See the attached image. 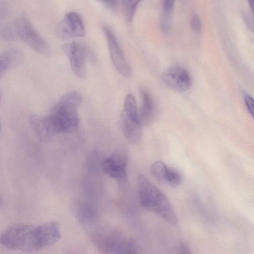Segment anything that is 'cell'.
<instances>
[{"label":"cell","instance_id":"cell-1","mask_svg":"<svg viewBox=\"0 0 254 254\" xmlns=\"http://www.w3.org/2000/svg\"><path fill=\"white\" fill-rule=\"evenodd\" d=\"M59 224L50 221L38 225L16 224L1 234L0 242L5 249L32 252L51 246L61 238Z\"/></svg>","mask_w":254,"mask_h":254},{"label":"cell","instance_id":"cell-2","mask_svg":"<svg viewBox=\"0 0 254 254\" xmlns=\"http://www.w3.org/2000/svg\"><path fill=\"white\" fill-rule=\"evenodd\" d=\"M82 102V96L75 91L67 92L55 103L49 114L45 116L53 135L61 133H70L79 127L78 108Z\"/></svg>","mask_w":254,"mask_h":254},{"label":"cell","instance_id":"cell-3","mask_svg":"<svg viewBox=\"0 0 254 254\" xmlns=\"http://www.w3.org/2000/svg\"><path fill=\"white\" fill-rule=\"evenodd\" d=\"M137 180L138 196L142 206L171 226H178V217L166 195L142 174H138Z\"/></svg>","mask_w":254,"mask_h":254},{"label":"cell","instance_id":"cell-4","mask_svg":"<svg viewBox=\"0 0 254 254\" xmlns=\"http://www.w3.org/2000/svg\"><path fill=\"white\" fill-rule=\"evenodd\" d=\"M1 36L8 41L20 40L39 54L49 56L52 54L50 45L24 16L5 25L1 30Z\"/></svg>","mask_w":254,"mask_h":254},{"label":"cell","instance_id":"cell-5","mask_svg":"<svg viewBox=\"0 0 254 254\" xmlns=\"http://www.w3.org/2000/svg\"><path fill=\"white\" fill-rule=\"evenodd\" d=\"M90 235L93 243L102 253L123 254L138 253L136 242L126 237L120 230L116 228H98L93 230Z\"/></svg>","mask_w":254,"mask_h":254},{"label":"cell","instance_id":"cell-6","mask_svg":"<svg viewBox=\"0 0 254 254\" xmlns=\"http://www.w3.org/2000/svg\"><path fill=\"white\" fill-rule=\"evenodd\" d=\"M128 155L125 149L115 151L100 162L102 170L120 184L127 183V180Z\"/></svg>","mask_w":254,"mask_h":254},{"label":"cell","instance_id":"cell-7","mask_svg":"<svg viewBox=\"0 0 254 254\" xmlns=\"http://www.w3.org/2000/svg\"><path fill=\"white\" fill-rule=\"evenodd\" d=\"M62 50L68 59L73 73L79 78L84 77L86 74V62L91 55L87 47L73 41L64 44Z\"/></svg>","mask_w":254,"mask_h":254},{"label":"cell","instance_id":"cell-8","mask_svg":"<svg viewBox=\"0 0 254 254\" xmlns=\"http://www.w3.org/2000/svg\"><path fill=\"white\" fill-rule=\"evenodd\" d=\"M121 125L124 135L129 142L136 144L140 141L142 125L136 105L129 104L124 107Z\"/></svg>","mask_w":254,"mask_h":254},{"label":"cell","instance_id":"cell-9","mask_svg":"<svg viewBox=\"0 0 254 254\" xmlns=\"http://www.w3.org/2000/svg\"><path fill=\"white\" fill-rule=\"evenodd\" d=\"M85 32L82 17L75 11L66 13L58 24L56 29L57 36L63 39L83 37Z\"/></svg>","mask_w":254,"mask_h":254},{"label":"cell","instance_id":"cell-10","mask_svg":"<svg viewBox=\"0 0 254 254\" xmlns=\"http://www.w3.org/2000/svg\"><path fill=\"white\" fill-rule=\"evenodd\" d=\"M110 57L113 64L118 72L125 77H129L131 69L126 61L118 39L112 30L108 26H103Z\"/></svg>","mask_w":254,"mask_h":254},{"label":"cell","instance_id":"cell-11","mask_svg":"<svg viewBox=\"0 0 254 254\" xmlns=\"http://www.w3.org/2000/svg\"><path fill=\"white\" fill-rule=\"evenodd\" d=\"M162 80L168 88L179 92L188 90L191 83L187 70L179 65H173L166 69L162 74Z\"/></svg>","mask_w":254,"mask_h":254},{"label":"cell","instance_id":"cell-12","mask_svg":"<svg viewBox=\"0 0 254 254\" xmlns=\"http://www.w3.org/2000/svg\"><path fill=\"white\" fill-rule=\"evenodd\" d=\"M150 171L156 179L172 188L179 187L183 181V175L179 170L160 160L152 163Z\"/></svg>","mask_w":254,"mask_h":254},{"label":"cell","instance_id":"cell-13","mask_svg":"<svg viewBox=\"0 0 254 254\" xmlns=\"http://www.w3.org/2000/svg\"><path fill=\"white\" fill-rule=\"evenodd\" d=\"M24 58L23 51L19 48H11L3 51L0 56V77L9 70L21 64Z\"/></svg>","mask_w":254,"mask_h":254},{"label":"cell","instance_id":"cell-14","mask_svg":"<svg viewBox=\"0 0 254 254\" xmlns=\"http://www.w3.org/2000/svg\"><path fill=\"white\" fill-rule=\"evenodd\" d=\"M140 94L142 101L139 118L142 126H145L152 121L155 114V106L151 95L146 89L140 88Z\"/></svg>","mask_w":254,"mask_h":254},{"label":"cell","instance_id":"cell-15","mask_svg":"<svg viewBox=\"0 0 254 254\" xmlns=\"http://www.w3.org/2000/svg\"><path fill=\"white\" fill-rule=\"evenodd\" d=\"M75 211L79 221L85 226L93 225L97 220L96 210L86 202H78L75 206Z\"/></svg>","mask_w":254,"mask_h":254},{"label":"cell","instance_id":"cell-16","mask_svg":"<svg viewBox=\"0 0 254 254\" xmlns=\"http://www.w3.org/2000/svg\"><path fill=\"white\" fill-rule=\"evenodd\" d=\"M175 0H161L162 13L160 19V28L166 33L169 30L174 9Z\"/></svg>","mask_w":254,"mask_h":254},{"label":"cell","instance_id":"cell-17","mask_svg":"<svg viewBox=\"0 0 254 254\" xmlns=\"http://www.w3.org/2000/svg\"><path fill=\"white\" fill-rule=\"evenodd\" d=\"M124 16L128 22H131L138 4L141 0H121Z\"/></svg>","mask_w":254,"mask_h":254},{"label":"cell","instance_id":"cell-18","mask_svg":"<svg viewBox=\"0 0 254 254\" xmlns=\"http://www.w3.org/2000/svg\"><path fill=\"white\" fill-rule=\"evenodd\" d=\"M190 25L192 30L197 33H199L202 29V23L198 14L193 13L190 17Z\"/></svg>","mask_w":254,"mask_h":254},{"label":"cell","instance_id":"cell-19","mask_svg":"<svg viewBox=\"0 0 254 254\" xmlns=\"http://www.w3.org/2000/svg\"><path fill=\"white\" fill-rule=\"evenodd\" d=\"M244 100L248 110L254 119V99L252 96L246 95L244 97Z\"/></svg>","mask_w":254,"mask_h":254},{"label":"cell","instance_id":"cell-20","mask_svg":"<svg viewBox=\"0 0 254 254\" xmlns=\"http://www.w3.org/2000/svg\"><path fill=\"white\" fill-rule=\"evenodd\" d=\"M110 10H115L118 5V0H97Z\"/></svg>","mask_w":254,"mask_h":254},{"label":"cell","instance_id":"cell-21","mask_svg":"<svg viewBox=\"0 0 254 254\" xmlns=\"http://www.w3.org/2000/svg\"><path fill=\"white\" fill-rule=\"evenodd\" d=\"M179 251L180 253L182 254H190V253L189 248L184 243H182L179 246Z\"/></svg>","mask_w":254,"mask_h":254},{"label":"cell","instance_id":"cell-22","mask_svg":"<svg viewBox=\"0 0 254 254\" xmlns=\"http://www.w3.org/2000/svg\"><path fill=\"white\" fill-rule=\"evenodd\" d=\"M248 1L252 11L254 13V0H248Z\"/></svg>","mask_w":254,"mask_h":254},{"label":"cell","instance_id":"cell-23","mask_svg":"<svg viewBox=\"0 0 254 254\" xmlns=\"http://www.w3.org/2000/svg\"><path fill=\"white\" fill-rule=\"evenodd\" d=\"M253 24H254V19L253 20Z\"/></svg>","mask_w":254,"mask_h":254}]
</instances>
